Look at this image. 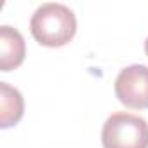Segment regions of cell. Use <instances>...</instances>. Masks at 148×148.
<instances>
[{"mask_svg": "<svg viewBox=\"0 0 148 148\" xmlns=\"http://www.w3.org/2000/svg\"><path fill=\"white\" fill-rule=\"evenodd\" d=\"M33 38L45 47H63L77 33V18L63 4H42L30 19Z\"/></svg>", "mask_w": 148, "mask_h": 148, "instance_id": "obj_1", "label": "cell"}, {"mask_svg": "<svg viewBox=\"0 0 148 148\" xmlns=\"http://www.w3.org/2000/svg\"><path fill=\"white\" fill-rule=\"evenodd\" d=\"M101 143L103 148H148V124L132 113H113L103 125Z\"/></svg>", "mask_w": 148, "mask_h": 148, "instance_id": "obj_2", "label": "cell"}, {"mask_svg": "<svg viewBox=\"0 0 148 148\" xmlns=\"http://www.w3.org/2000/svg\"><path fill=\"white\" fill-rule=\"evenodd\" d=\"M115 96L127 108H148V66L131 64L120 70L115 79Z\"/></svg>", "mask_w": 148, "mask_h": 148, "instance_id": "obj_3", "label": "cell"}, {"mask_svg": "<svg viewBox=\"0 0 148 148\" xmlns=\"http://www.w3.org/2000/svg\"><path fill=\"white\" fill-rule=\"evenodd\" d=\"M26 56L23 35L12 26H0V70L11 71L18 68Z\"/></svg>", "mask_w": 148, "mask_h": 148, "instance_id": "obj_4", "label": "cell"}, {"mask_svg": "<svg viewBox=\"0 0 148 148\" xmlns=\"http://www.w3.org/2000/svg\"><path fill=\"white\" fill-rule=\"evenodd\" d=\"M25 113V99L16 87L0 82V127L9 129L16 125Z\"/></svg>", "mask_w": 148, "mask_h": 148, "instance_id": "obj_5", "label": "cell"}, {"mask_svg": "<svg viewBox=\"0 0 148 148\" xmlns=\"http://www.w3.org/2000/svg\"><path fill=\"white\" fill-rule=\"evenodd\" d=\"M145 52H146V56H148V38L145 40Z\"/></svg>", "mask_w": 148, "mask_h": 148, "instance_id": "obj_6", "label": "cell"}]
</instances>
